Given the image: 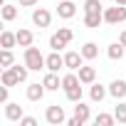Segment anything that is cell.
<instances>
[{"label":"cell","mask_w":126,"mask_h":126,"mask_svg":"<svg viewBox=\"0 0 126 126\" xmlns=\"http://www.w3.org/2000/svg\"><path fill=\"white\" fill-rule=\"evenodd\" d=\"M25 64H27L32 72H40V69L47 67V57H42V52L30 45V47H25Z\"/></svg>","instance_id":"obj_1"},{"label":"cell","mask_w":126,"mask_h":126,"mask_svg":"<svg viewBox=\"0 0 126 126\" xmlns=\"http://www.w3.org/2000/svg\"><path fill=\"white\" fill-rule=\"evenodd\" d=\"M104 22H109V25H119V22H126V5L106 8V10H104Z\"/></svg>","instance_id":"obj_2"},{"label":"cell","mask_w":126,"mask_h":126,"mask_svg":"<svg viewBox=\"0 0 126 126\" xmlns=\"http://www.w3.org/2000/svg\"><path fill=\"white\" fill-rule=\"evenodd\" d=\"M45 119H47V124H52V126H59V124H67V116H64V109L62 106H47V111H45Z\"/></svg>","instance_id":"obj_3"},{"label":"cell","mask_w":126,"mask_h":126,"mask_svg":"<svg viewBox=\"0 0 126 126\" xmlns=\"http://www.w3.org/2000/svg\"><path fill=\"white\" fill-rule=\"evenodd\" d=\"M82 64H84L82 52H67V54H64V67H67L69 72H79Z\"/></svg>","instance_id":"obj_4"},{"label":"cell","mask_w":126,"mask_h":126,"mask_svg":"<svg viewBox=\"0 0 126 126\" xmlns=\"http://www.w3.org/2000/svg\"><path fill=\"white\" fill-rule=\"evenodd\" d=\"M32 22H35L37 27H49V22H52L49 10H45V8H35V10H32Z\"/></svg>","instance_id":"obj_5"},{"label":"cell","mask_w":126,"mask_h":126,"mask_svg":"<svg viewBox=\"0 0 126 126\" xmlns=\"http://www.w3.org/2000/svg\"><path fill=\"white\" fill-rule=\"evenodd\" d=\"M57 15H59L62 20H69V17L77 15V5L72 3V0H62V3L57 5Z\"/></svg>","instance_id":"obj_6"},{"label":"cell","mask_w":126,"mask_h":126,"mask_svg":"<svg viewBox=\"0 0 126 126\" xmlns=\"http://www.w3.org/2000/svg\"><path fill=\"white\" fill-rule=\"evenodd\" d=\"M25 114H22V106L20 104H15V101H8L5 104V119L8 121H20Z\"/></svg>","instance_id":"obj_7"},{"label":"cell","mask_w":126,"mask_h":126,"mask_svg":"<svg viewBox=\"0 0 126 126\" xmlns=\"http://www.w3.org/2000/svg\"><path fill=\"white\" fill-rule=\"evenodd\" d=\"M109 94L119 101V99H124L126 96V79H114L111 84H109Z\"/></svg>","instance_id":"obj_8"},{"label":"cell","mask_w":126,"mask_h":126,"mask_svg":"<svg viewBox=\"0 0 126 126\" xmlns=\"http://www.w3.org/2000/svg\"><path fill=\"white\" fill-rule=\"evenodd\" d=\"M59 67H64V54L52 49V54L47 57V72H59Z\"/></svg>","instance_id":"obj_9"},{"label":"cell","mask_w":126,"mask_h":126,"mask_svg":"<svg viewBox=\"0 0 126 126\" xmlns=\"http://www.w3.org/2000/svg\"><path fill=\"white\" fill-rule=\"evenodd\" d=\"M15 45H17V32H10V30L0 32V47L3 49H13Z\"/></svg>","instance_id":"obj_10"},{"label":"cell","mask_w":126,"mask_h":126,"mask_svg":"<svg viewBox=\"0 0 126 126\" xmlns=\"http://www.w3.org/2000/svg\"><path fill=\"white\" fill-rule=\"evenodd\" d=\"M42 84H45V89H47V92H57V89L62 87V79L57 77V72H47V74H45V79H42Z\"/></svg>","instance_id":"obj_11"},{"label":"cell","mask_w":126,"mask_h":126,"mask_svg":"<svg viewBox=\"0 0 126 126\" xmlns=\"http://www.w3.org/2000/svg\"><path fill=\"white\" fill-rule=\"evenodd\" d=\"M89 87H92V89H89V96H92V101H96V104L104 101V96L109 94V89H106L104 84H96V82H94V84H89Z\"/></svg>","instance_id":"obj_12"},{"label":"cell","mask_w":126,"mask_h":126,"mask_svg":"<svg viewBox=\"0 0 126 126\" xmlns=\"http://www.w3.org/2000/svg\"><path fill=\"white\" fill-rule=\"evenodd\" d=\"M79 79H82V84H94L96 82V69L94 67H79Z\"/></svg>","instance_id":"obj_13"},{"label":"cell","mask_w":126,"mask_h":126,"mask_svg":"<svg viewBox=\"0 0 126 126\" xmlns=\"http://www.w3.org/2000/svg\"><path fill=\"white\" fill-rule=\"evenodd\" d=\"M124 52H126V47H124L121 42H114V45H109V49H106V54H109V59H114V62H119V59H124Z\"/></svg>","instance_id":"obj_14"},{"label":"cell","mask_w":126,"mask_h":126,"mask_svg":"<svg viewBox=\"0 0 126 126\" xmlns=\"http://www.w3.org/2000/svg\"><path fill=\"white\" fill-rule=\"evenodd\" d=\"M3 84H5V87L20 84V77H17V72H15L13 67H5V69H3Z\"/></svg>","instance_id":"obj_15"},{"label":"cell","mask_w":126,"mask_h":126,"mask_svg":"<svg viewBox=\"0 0 126 126\" xmlns=\"http://www.w3.org/2000/svg\"><path fill=\"white\" fill-rule=\"evenodd\" d=\"M45 92H47L45 84H30V87H27V99H30V101H40V99L45 96Z\"/></svg>","instance_id":"obj_16"},{"label":"cell","mask_w":126,"mask_h":126,"mask_svg":"<svg viewBox=\"0 0 126 126\" xmlns=\"http://www.w3.org/2000/svg\"><path fill=\"white\" fill-rule=\"evenodd\" d=\"M79 52H82L84 59H96V57H99V47H96V42H84V47H82Z\"/></svg>","instance_id":"obj_17"},{"label":"cell","mask_w":126,"mask_h":126,"mask_svg":"<svg viewBox=\"0 0 126 126\" xmlns=\"http://www.w3.org/2000/svg\"><path fill=\"white\" fill-rule=\"evenodd\" d=\"M104 22V13H87L84 15V25L87 27H99Z\"/></svg>","instance_id":"obj_18"},{"label":"cell","mask_w":126,"mask_h":126,"mask_svg":"<svg viewBox=\"0 0 126 126\" xmlns=\"http://www.w3.org/2000/svg\"><path fill=\"white\" fill-rule=\"evenodd\" d=\"M77 84H82V79H79V74H74V72H69V74H64L62 77V89H72V87H77Z\"/></svg>","instance_id":"obj_19"},{"label":"cell","mask_w":126,"mask_h":126,"mask_svg":"<svg viewBox=\"0 0 126 126\" xmlns=\"http://www.w3.org/2000/svg\"><path fill=\"white\" fill-rule=\"evenodd\" d=\"M32 42H35V35L30 30H17V45L20 47H30Z\"/></svg>","instance_id":"obj_20"},{"label":"cell","mask_w":126,"mask_h":126,"mask_svg":"<svg viewBox=\"0 0 126 126\" xmlns=\"http://www.w3.org/2000/svg\"><path fill=\"white\" fill-rule=\"evenodd\" d=\"M74 116H79L84 124L92 119V111H89V106L84 104V101H77V106H74Z\"/></svg>","instance_id":"obj_21"},{"label":"cell","mask_w":126,"mask_h":126,"mask_svg":"<svg viewBox=\"0 0 126 126\" xmlns=\"http://www.w3.org/2000/svg\"><path fill=\"white\" fill-rule=\"evenodd\" d=\"M15 64V57H13V49H3L0 52V67H13Z\"/></svg>","instance_id":"obj_22"},{"label":"cell","mask_w":126,"mask_h":126,"mask_svg":"<svg viewBox=\"0 0 126 126\" xmlns=\"http://www.w3.org/2000/svg\"><path fill=\"white\" fill-rule=\"evenodd\" d=\"M114 121H116V116H111V114H96L94 116L96 126H114Z\"/></svg>","instance_id":"obj_23"},{"label":"cell","mask_w":126,"mask_h":126,"mask_svg":"<svg viewBox=\"0 0 126 126\" xmlns=\"http://www.w3.org/2000/svg\"><path fill=\"white\" fill-rule=\"evenodd\" d=\"M101 0H84V13H104Z\"/></svg>","instance_id":"obj_24"},{"label":"cell","mask_w":126,"mask_h":126,"mask_svg":"<svg viewBox=\"0 0 126 126\" xmlns=\"http://www.w3.org/2000/svg\"><path fill=\"white\" fill-rule=\"evenodd\" d=\"M0 13H3V20H5V22H10V20L17 17V8H15V5H3Z\"/></svg>","instance_id":"obj_25"},{"label":"cell","mask_w":126,"mask_h":126,"mask_svg":"<svg viewBox=\"0 0 126 126\" xmlns=\"http://www.w3.org/2000/svg\"><path fill=\"white\" fill-rule=\"evenodd\" d=\"M64 94H67V99H69V101H74V104H77V101H82V84H77V87L67 89Z\"/></svg>","instance_id":"obj_26"},{"label":"cell","mask_w":126,"mask_h":126,"mask_svg":"<svg viewBox=\"0 0 126 126\" xmlns=\"http://www.w3.org/2000/svg\"><path fill=\"white\" fill-rule=\"evenodd\" d=\"M114 116H116V121L119 124H126V104L119 99V104H116V109H114Z\"/></svg>","instance_id":"obj_27"},{"label":"cell","mask_w":126,"mask_h":126,"mask_svg":"<svg viewBox=\"0 0 126 126\" xmlns=\"http://www.w3.org/2000/svg\"><path fill=\"white\" fill-rule=\"evenodd\" d=\"M49 47H52V49H54V52H59V49H62V47H67V42H64V40H62V37H59V35H57V32H54V35H52V37H49Z\"/></svg>","instance_id":"obj_28"},{"label":"cell","mask_w":126,"mask_h":126,"mask_svg":"<svg viewBox=\"0 0 126 126\" xmlns=\"http://www.w3.org/2000/svg\"><path fill=\"white\" fill-rule=\"evenodd\" d=\"M57 35H59V37H62V40H64V42H67V45H69V42H72V37H74V35H72V30H69V27H59V30H57Z\"/></svg>","instance_id":"obj_29"},{"label":"cell","mask_w":126,"mask_h":126,"mask_svg":"<svg viewBox=\"0 0 126 126\" xmlns=\"http://www.w3.org/2000/svg\"><path fill=\"white\" fill-rule=\"evenodd\" d=\"M13 69L17 72L20 82H25V79H27V72H30V67H27V64H25V67H20V64H13Z\"/></svg>","instance_id":"obj_30"},{"label":"cell","mask_w":126,"mask_h":126,"mask_svg":"<svg viewBox=\"0 0 126 126\" xmlns=\"http://www.w3.org/2000/svg\"><path fill=\"white\" fill-rule=\"evenodd\" d=\"M20 126H37V119L35 116H22L20 119Z\"/></svg>","instance_id":"obj_31"},{"label":"cell","mask_w":126,"mask_h":126,"mask_svg":"<svg viewBox=\"0 0 126 126\" xmlns=\"http://www.w3.org/2000/svg\"><path fill=\"white\" fill-rule=\"evenodd\" d=\"M8 92H10V87L3 84V89H0V104H8Z\"/></svg>","instance_id":"obj_32"},{"label":"cell","mask_w":126,"mask_h":126,"mask_svg":"<svg viewBox=\"0 0 126 126\" xmlns=\"http://www.w3.org/2000/svg\"><path fill=\"white\" fill-rule=\"evenodd\" d=\"M20 5L22 8H32V5H37V0H20Z\"/></svg>","instance_id":"obj_33"},{"label":"cell","mask_w":126,"mask_h":126,"mask_svg":"<svg viewBox=\"0 0 126 126\" xmlns=\"http://www.w3.org/2000/svg\"><path fill=\"white\" fill-rule=\"evenodd\" d=\"M119 42H121V45H124V47H126V30H124V32H121V35H119Z\"/></svg>","instance_id":"obj_34"},{"label":"cell","mask_w":126,"mask_h":126,"mask_svg":"<svg viewBox=\"0 0 126 126\" xmlns=\"http://www.w3.org/2000/svg\"><path fill=\"white\" fill-rule=\"evenodd\" d=\"M116 5H126V0H116Z\"/></svg>","instance_id":"obj_35"}]
</instances>
